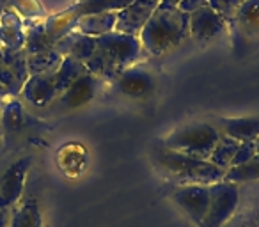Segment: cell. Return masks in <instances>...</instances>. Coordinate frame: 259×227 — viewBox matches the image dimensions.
<instances>
[{"label": "cell", "instance_id": "cell-1", "mask_svg": "<svg viewBox=\"0 0 259 227\" xmlns=\"http://www.w3.org/2000/svg\"><path fill=\"white\" fill-rule=\"evenodd\" d=\"M188 37H190L188 15L181 11L178 6L162 0L142 29L139 39L146 54H149L151 57H162L183 44Z\"/></svg>", "mask_w": 259, "mask_h": 227}, {"label": "cell", "instance_id": "cell-2", "mask_svg": "<svg viewBox=\"0 0 259 227\" xmlns=\"http://www.w3.org/2000/svg\"><path fill=\"white\" fill-rule=\"evenodd\" d=\"M142 54L144 48L137 36H128L114 30L96 37V50L85 62V68L100 80L114 82L124 69L137 64Z\"/></svg>", "mask_w": 259, "mask_h": 227}, {"label": "cell", "instance_id": "cell-3", "mask_svg": "<svg viewBox=\"0 0 259 227\" xmlns=\"http://www.w3.org/2000/svg\"><path fill=\"white\" fill-rule=\"evenodd\" d=\"M153 162L162 170V174L176 183V187L183 185H215L224 179L226 170L213 165L209 160H199L192 156L181 155L163 146L153 149Z\"/></svg>", "mask_w": 259, "mask_h": 227}, {"label": "cell", "instance_id": "cell-4", "mask_svg": "<svg viewBox=\"0 0 259 227\" xmlns=\"http://www.w3.org/2000/svg\"><path fill=\"white\" fill-rule=\"evenodd\" d=\"M220 141V133L211 123H188L170 131L162 141V146L172 149L181 155L192 156L199 160H209L217 142Z\"/></svg>", "mask_w": 259, "mask_h": 227}, {"label": "cell", "instance_id": "cell-5", "mask_svg": "<svg viewBox=\"0 0 259 227\" xmlns=\"http://www.w3.org/2000/svg\"><path fill=\"white\" fill-rule=\"evenodd\" d=\"M240 204L238 185L219 181L209 185V208L199 227H224Z\"/></svg>", "mask_w": 259, "mask_h": 227}, {"label": "cell", "instance_id": "cell-6", "mask_svg": "<svg viewBox=\"0 0 259 227\" xmlns=\"http://www.w3.org/2000/svg\"><path fill=\"white\" fill-rule=\"evenodd\" d=\"M30 163H32V158L25 156L9 165L8 170L2 174L0 177V208L2 209H15V206L22 199Z\"/></svg>", "mask_w": 259, "mask_h": 227}, {"label": "cell", "instance_id": "cell-7", "mask_svg": "<svg viewBox=\"0 0 259 227\" xmlns=\"http://www.w3.org/2000/svg\"><path fill=\"white\" fill-rule=\"evenodd\" d=\"M115 89L132 100H148L156 89V80L149 69L141 66H130L114 80Z\"/></svg>", "mask_w": 259, "mask_h": 227}, {"label": "cell", "instance_id": "cell-8", "mask_svg": "<svg viewBox=\"0 0 259 227\" xmlns=\"http://www.w3.org/2000/svg\"><path fill=\"white\" fill-rule=\"evenodd\" d=\"M172 199L192 222L201 225L209 208V187L204 185H183L176 187L172 192Z\"/></svg>", "mask_w": 259, "mask_h": 227}, {"label": "cell", "instance_id": "cell-9", "mask_svg": "<svg viewBox=\"0 0 259 227\" xmlns=\"http://www.w3.org/2000/svg\"><path fill=\"white\" fill-rule=\"evenodd\" d=\"M190 18V37L199 44H208L222 36L227 22L220 15H217L209 6L197 9L188 15Z\"/></svg>", "mask_w": 259, "mask_h": 227}, {"label": "cell", "instance_id": "cell-10", "mask_svg": "<svg viewBox=\"0 0 259 227\" xmlns=\"http://www.w3.org/2000/svg\"><path fill=\"white\" fill-rule=\"evenodd\" d=\"M156 6H158V2H155V0H134L132 4L117 13L115 32L139 37L148 20L155 13Z\"/></svg>", "mask_w": 259, "mask_h": 227}, {"label": "cell", "instance_id": "cell-11", "mask_svg": "<svg viewBox=\"0 0 259 227\" xmlns=\"http://www.w3.org/2000/svg\"><path fill=\"white\" fill-rule=\"evenodd\" d=\"M101 80L98 76L91 75L89 71L83 73L80 78H76L64 93L59 96V103L64 108H80L94 100Z\"/></svg>", "mask_w": 259, "mask_h": 227}, {"label": "cell", "instance_id": "cell-12", "mask_svg": "<svg viewBox=\"0 0 259 227\" xmlns=\"http://www.w3.org/2000/svg\"><path fill=\"white\" fill-rule=\"evenodd\" d=\"M54 75L55 73L30 75L20 94L34 107H47V105H50L52 101L59 98Z\"/></svg>", "mask_w": 259, "mask_h": 227}, {"label": "cell", "instance_id": "cell-13", "mask_svg": "<svg viewBox=\"0 0 259 227\" xmlns=\"http://www.w3.org/2000/svg\"><path fill=\"white\" fill-rule=\"evenodd\" d=\"M213 126L219 130L220 135L231 137L238 142H255L259 139V116L217 119Z\"/></svg>", "mask_w": 259, "mask_h": 227}, {"label": "cell", "instance_id": "cell-14", "mask_svg": "<svg viewBox=\"0 0 259 227\" xmlns=\"http://www.w3.org/2000/svg\"><path fill=\"white\" fill-rule=\"evenodd\" d=\"M0 47L9 50H23L25 47V23L11 9L0 16Z\"/></svg>", "mask_w": 259, "mask_h": 227}, {"label": "cell", "instance_id": "cell-15", "mask_svg": "<svg viewBox=\"0 0 259 227\" xmlns=\"http://www.w3.org/2000/svg\"><path fill=\"white\" fill-rule=\"evenodd\" d=\"M115 22H117V13H98V15L80 16L76 22L75 30L83 36L100 37L105 34H110L115 30Z\"/></svg>", "mask_w": 259, "mask_h": 227}, {"label": "cell", "instance_id": "cell-16", "mask_svg": "<svg viewBox=\"0 0 259 227\" xmlns=\"http://www.w3.org/2000/svg\"><path fill=\"white\" fill-rule=\"evenodd\" d=\"M54 47H55V39L47 32L45 23L36 22V23L27 25L25 47H23L25 55H34V54H41V52H48Z\"/></svg>", "mask_w": 259, "mask_h": 227}, {"label": "cell", "instance_id": "cell-17", "mask_svg": "<svg viewBox=\"0 0 259 227\" xmlns=\"http://www.w3.org/2000/svg\"><path fill=\"white\" fill-rule=\"evenodd\" d=\"M83 73H87L85 64L80 62V61H76V59L71 57V55H66V57L62 59L59 69L54 75L55 76V87H57L59 96H61V94L64 93V90L68 89V87L71 85L76 78H80Z\"/></svg>", "mask_w": 259, "mask_h": 227}, {"label": "cell", "instance_id": "cell-18", "mask_svg": "<svg viewBox=\"0 0 259 227\" xmlns=\"http://www.w3.org/2000/svg\"><path fill=\"white\" fill-rule=\"evenodd\" d=\"M11 227H43V216L36 199H25L13 209Z\"/></svg>", "mask_w": 259, "mask_h": 227}, {"label": "cell", "instance_id": "cell-19", "mask_svg": "<svg viewBox=\"0 0 259 227\" xmlns=\"http://www.w3.org/2000/svg\"><path fill=\"white\" fill-rule=\"evenodd\" d=\"M132 2L134 0H80L71 9L80 18V16L98 15V13H119Z\"/></svg>", "mask_w": 259, "mask_h": 227}, {"label": "cell", "instance_id": "cell-20", "mask_svg": "<svg viewBox=\"0 0 259 227\" xmlns=\"http://www.w3.org/2000/svg\"><path fill=\"white\" fill-rule=\"evenodd\" d=\"M62 55L57 50L41 52V54L27 55V71L30 75H47V73H55L62 62Z\"/></svg>", "mask_w": 259, "mask_h": 227}, {"label": "cell", "instance_id": "cell-21", "mask_svg": "<svg viewBox=\"0 0 259 227\" xmlns=\"http://www.w3.org/2000/svg\"><path fill=\"white\" fill-rule=\"evenodd\" d=\"M234 23L248 36L259 32V0H243L234 16Z\"/></svg>", "mask_w": 259, "mask_h": 227}, {"label": "cell", "instance_id": "cell-22", "mask_svg": "<svg viewBox=\"0 0 259 227\" xmlns=\"http://www.w3.org/2000/svg\"><path fill=\"white\" fill-rule=\"evenodd\" d=\"M222 181L234 183V185L247 183V181H259V153L255 156H252L248 162L227 169Z\"/></svg>", "mask_w": 259, "mask_h": 227}, {"label": "cell", "instance_id": "cell-23", "mask_svg": "<svg viewBox=\"0 0 259 227\" xmlns=\"http://www.w3.org/2000/svg\"><path fill=\"white\" fill-rule=\"evenodd\" d=\"M238 146H240V142L238 141L220 135V141L217 142L215 149H213L211 156H209V162H211L213 165L220 167L222 170H227L231 167V162H233L234 153H236Z\"/></svg>", "mask_w": 259, "mask_h": 227}, {"label": "cell", "instance_id": "cell-24", "mask_svg": "<svg viewBox=\"0 0 259 227\" xmlns=\"http://www.w3.org/2000/svg\"><path fill=\"white\" fill-rule=\"evenodd\" d=\"M2 124L9 133L22 130L25 124V110H23V105L20 101H9L8 107L2 112Z\"/></svg>", "mask_w": 259, "mask_h": 227}, {"label": "cell", "instance_id": "cell-25", "mask_svg": "<svg viewBox=\"0 0 259 227\" xmlns=\"http://www.w3.org/2000/svg\"><path fill=\"white\" fill-rule=\"evenodd\" d=\"M94 50H96V37L83 36V34H80L75 30V41H73V47H71V50H69V55L75 57L76 61L85 64V62L93 57Z\"/></svg>", "mask_w": 259, "mask_h": 227}, {"label": "cell", "instance_id": "cell-26", "mask_svg": "<svg viewBox=\"0 0 259 227\" xmlns=\"http://www.w3.org/2000/svg\"><path fill=\"white\" fill-rule=\"evenodd\" d=\"M4 9H11L22 16H39L43 15V8L36 0H0Z\"/></svg>", "mask_w": 259, "mask_h": 227}, {"label": "cell", "instance_id": "cell-27", "mask_svg": "<svg viewBox=\"0 0 259 227\" xmlns=\"http://www.w3.org/2000/svg\"><path fill=\"white\" fill-rule=\"evenodd\" d=\"M0 83L6 87V90L9 93V96H18L22 93L23 85L18 82L13 71L9 69L8 62L4 61V55H2V50H0Z\"/></svg>", "mask_w": 259, "mask_h": 227}, {"label": "cell", "instance_id": "cell-28", "mask_svg": "<svg viewBox=\"0 0 259 227\" xmlns=\"http://www.w3.org/2000/svg\"><path fill=\"white\" fill-rule=\"evenodd\" d=\"M241 2H243V0H208V6L217 15L222 16L226 22L233 23Z\"/></svg>", "mask_w": 259, "mask_h": 227}, {"label": "cell", "instance_id": "cell-29", "mask_svg": "<svg viewBox=\"0 0 259 227\" xmlns=\"http://www.w3.org/2000/svg\"><path fill=\"white\" fill-rule=\"evenodd\" d=\"M257 155V149H255V142H240L238 146L236 153H234V158L231 162V167H236V165H241V163L248 162L252 156ZM229 167V169H231Z\"/></svg>", "mask_w": 259, "mask_h": 227}, {"label": "cell", "instance_id": "cell-30", "mask_svg": "<svg viewBox=\"0 0 259 227\" xmlns=\"http://www.w3.org/2000/svg\"><path fill=\"white\" fill-rule=\"evenodd\" d=\"M204 6H208V0H180V2H178V8L183 13H187V15L204 8Z\"/></svg>", "mask_w": 259, "mask_h": 227}, {"label": "cell", "instance_id": "cell-31", "mask_svg": "<svg viewBox=\"0 0 259 227\" xmlns=\"http://www.w3.org/2000/svg\"><path fill=\"white\" fill-rule=\"evenodd\" d=\"M13 209H2L0 208V227H11Z\"/></svg>", "mask_w": 259, "mask_h": 227}, {"label": "cell", "instance_id": "cell-32", "mask_svg": "<svg viewBox=\"0 0 259 227\" xmlns=\"http://www.w3.org/2000/svg\"><path fill=\"white\" fill-rule=\"evenodd\" d=\"M6 96H9V93L6 90V87L0 83V100H2V98H6Z\"/></svg>", "mask_w": 259, "mask_h": 227}, {"label": "cell", "instance_id": "cell-33", "mask_svg": "<svg viewBox=\"0 0 259 227\" xmlns=\"http://www.w3.org/2000/svg\"><path fill=\"white\" fill-rule=\"evenodd\" d=\"M4 11H6V9H4V6H2V4H0V16H2V15H4Z\"/></svg>", "mask_w": 259, "mask_h": 227}, {"label": "cell", "instance_id": "cell-34", "mask_svg": "<svg viewBox=\"0 0 259 227\" xmlns=\"http://www.w3.org/2000/svg\"><path fill=\"white\" fill-rule=\"evenodd\" d=\"M255 149H257V153H259V139L255 141Z\"/></svg>", "mask_w": 259, "mask_h": 227}, {"label": "cell", "instance_id": "cell-35", "mask_svg": "<svg viewBox=\"0 0 259 227\" xmlns=\"http://www.w3.org/2000/svg\"><path fill=\"white\" fill-rule=\"evenodd\" d=\"M155 2H162V0H155Z\"/></svg>", "mask_w": 259, "mask_h": 227}]
</instances>
